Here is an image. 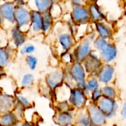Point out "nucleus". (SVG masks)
<instances>
[{
    "instance_id": "f257e3e1",
    "label": "nucleus",
    "mask_w": 126,
    "mask_h": 126,
    "mask_svg": "<svg viewBox=\"0 0 126 126\" xmlns=\"http://www.w3.org/2000/svg\"><path fill=\"white\" fill-rule=\"evenodd\" d=\"M93 48L99 54L104 63L111 64L117 57L118 49L112 41L97 37L93 42Z\"/></svg>"
},
{
    "instance_id": "f03ea898",
    "label": "nucleus",
    "mask_w": 126,
    "mask_h": 126,
    "mask_svg": "<svg viewBox=\"0 0 126 126\" xmlns=\"http://www.w3.org/2000/svg\"><path fill=\"white\" fill-rule=\"evenodd\" d=\"M66 72L73 80L75 87L81 89L86 92V82L88 78V75L83 63L77 61L74 62L69 66Z\"/></svg>"
},
{
    "instance_id": "7ed1b4c3",
    "label": "nucleus",
    "mask_w": 126,
    "mask_h": 126,
    "mask_svg": "<svg viewBox=\"0 0 126 126\" xmlns=\"http://www.w3.org/2000/svg\"><path fill=\"white\" fill-rule=\"evenodd\" d=\"M94 51L93 43L86 37L81 38L73 48L72 54L75 61L83 63Z\"/></svg>"
},
{
    "instance_id": "20e7f679",
    "label": "nucleus",
    "mask_w": 126,
    "mask_h": 126,
    "mask_svg": "<svg viewBox=\"0 0 126 126\" xmlns=\"http://www.w3.org/2000/svg\"><path fill=\"white\" fill-rule=\"evenodd\" d=\"M89 95L83 89L75 87L70 89L69 103L76 110L85 109L88 106Z\"/></svg>"
},
{
    "instance_id": "39448f33",
    "label": "nucleus",
    "mask_w": 126,
    "mask_h": 126,
    "mask_svg": "<svg viewBox=\"0 0 126 126\" xmlns=\"http://www.w3.org/2000/svg\"><path fill=\"white\" fill-rule=\"evenodd\" d=\"M83 64L88 77H97V74L104 65V63L102 61L99 54L94 50Z\"/></svg>"
},
{
    "instance_id": "423d86ee",
    "label": "nucleus",
    "mask_w": 126,
    "mask_h": 126,
    "mask_svg": "<svg viewBox=\"0 0 126 126\" xmlns=\"http://www.w3.org/2000/svg\"><path fill=\"white\" fill-rule=\"evenodd\" d=\"M70 18L72 22L76 25H83L91 22L86 3L82 5L72 6Z\"/></svg>"
},
{
    "instance_id": "0eeeda50",
    "label": "nucleus",
    "mask_w": 126,
    "mask_h": 126,
    "mask_svg": "<svg viewBox=\"0 0 126 126\" xmlns=\"http://www.w3.org/2000/svg\"><path fill=\"white\" fill-rule=\"evenodd\" d=\"M100 110L105 114L107 119H111L116 116L119 109V104L117 100L103 97L96 104Z\"/></svg>"
},
{
    "instance_id": "6e6552de",
    "label": "nucleus",
    "mask_w": 126,
    "mask_h": 126,
    "mask_svg": "<svg viewBox=\"0 0 126 126\" xmlns=\"http://www.w3.org/2000/svg\"><path fill=\"white\" fill-rule=\"evenodd\" d=\"M15 19L17 23V27L22 31L25 32L30 28L31 24V13L21 5L16 7Z\"/></svg>"
},
{
    "instance_id": "1a4fd4ad",
    "label": "nucleus",
    "mask_w": 126,
    "mask_h": 126,
    "mask_svg": "<svg viewBox=\"0 0 126 126\" xmlns=\"http://www.w3.org/2000/svg\"><path fill=\"white\" fill-rule=\"evenodd\" d=\"M92 126H103L107 121V117L100 110L96 104L89 103L86 108Z\"/></svg>"
},
{
    "instance_id": "9d476101",
    "label": "nucleus",
    "mask_w": 126,
    "mask_h": 126,
    "mask_svg": "<svg viewBox=\"0 0 126 126\" xmlns=\"http://www.w3.org/2000/svg\"><path fill=\"white\" fill-rule=\"evenodd\" d=\"M65 72L62 69H56L51 72L46 78L48 87L52 90H55L64 84Z\"/></svg>"
},
{
    "instance_id": "9b49d317",
    "label": "nucleus",
    "mask_w": 126,
    "mask_h": 126,
    "mask_svg": "<svg viewBox=\"0 0 126 126\" xmlns=\"http://www.w3.org/2000/svg\"><path fill=\"white\" fill-rule=\"evenodd\" d=\"M86 5L89 13L90 21L92 24L105 22L106 20V16L101 7L96 1L86 2Z\"/></svg>"
},
{
    "instance_id": "f8f14e48",
    "label": "nucleus",
    "mask_w": 126,
    "mask_h": 126,
    "mask_svg": "<svg viewBox=\"0 0 126 126\" xmlns=\"http://www.w3.org/2000/svg\"><path fill=\"white\" fill-rule=\"evenodd\" d=\"M115 68L112 64L104 63L97 75L99 82L103 85H109L114 80Z\"/></svg>"
},
{
    "instance_id": "ddd939ff",
    "label": "nucleus",
    "mask_w": 126,
    "mask_h": 126,
    "mask_svg": "<svg viewBox=\"0 0 126 126\" xmlns=\"http://www.w3.org/2000/svg\"><path fill=\"white\" fill-rule=\"evenodd\" d=\"M93 24H94V32L97 34V37L111 41L114 37V30L113 28L109 24L106 23L105 21V22L94 23Z\"/></svg>"
},
{
    "instance_id": "4468645a",
    "label": "nucleus",
    "mask_w": 126,
    "mask_h": 126,
    "mask_svg": "<svg viewBox=\"0 0 126 126\" xmlns=\"http://www.w3.org/2000/svg\"><path fill=\"white\" fill-rule=\"evenodd\" d=\"M58 41L60 47L63 50L62 53L69 52L72 48L75 47V39L72 33L69 32H63L59 34Z\"/></svg>"
},
{
    "instance_id": "2eb2a0df",
    "label": "nucleus",
    "mask_w": 126,
    "mask_h": 126,
    "mask_svg": "<svg viewBox=\"0 0 126 126\" xmlns=\"http://www.w3.org/2000/svg\"><path fill=\"white\" fill-rule=\"evenodd\" d=\"M55 122L59 126L75 125V117L72 112H58L55 116Z\"/></svg>"
},
{
    "instance_id": "dca6fc26",
    "label": "nucleus",
    "mask_w": 126,
    "mask_h": 126,
    "mask_svg": "<svg viewBox=\"0 0 126 126\" xmlns=\"http://www.w3.org/2000/svg\"><path fill=\"white\" fill-rule=\"evenodd\" d=\"M16 7L11 2H5L0 6V13L2 19H5L12 24L16 21L15 19Z\"/></svg>"
},
{
    "instance_id": "f3484780",
    "label": "nucleus",
    "mask_w": 126,
    "mask_h": 126,
    "mask_svg": "<svg viewBox=\"0 0 126 126\" xmlns=\"http://www.w3.org/2000/svg\"><path fill=\"white\" fill-rule=\"evenodd\" d=\"M31 26L32 30L35 32L42 31L43 27V18L42 14L37 10L31 12Z\"/></svg>"
},
{
    "instance_id": "a211bd4d",
    "label": "nucleus",
    "mask_w": 126,
    "mask_h": 126,
    "mask_svg": "<svg viewBox=\"0 0 126 126\" xmlns=\"http://www.w3.org/2000/svg\"><path fill=\"white\" fill-rule=\"evenodd\" d=\"M75 126H92L86 109L78 110L75 115Z\"/></svg>"
},
{
    "instance_id": "6ab92c4d",
    "label": "nucleus",
    "mask_w": 126,
    "mask_h": 126,
    "mask_svg": "<svg viewBox=\"0 0 126 126\" xmlns=\"http://www.w3.org/2000/svg\"><path fill=\"white\" fill-rule=\"evenodd\" d=\"M34 3L37 7V11L44 14L50 11L55 2L51 0H37Z\"/></svg>"
},
{
    "instance_id": "aec40b11",
    "label": "nucleus",
    "mask_w": 126,
    "mask_h": 126,
    "mask_svg": "<svg viewBox=\"0 0 126 126\" xmlns=\"http://www.w3.org/2000/svg\"><path fill=\"white\" fill-rule=\"evenodd\" d=\"M14 105V100L9 95H2L0 97V111H9Z\"/></svg>"
},
{
    "instance_id": "412c9836",
    "label": "nucleus",
    "mask_w": 126,
    "mask_h": 126,
    "mask_svg": "<svg viewBox=\"0 0 126 126\" xmlns=\"http://www.w3.org/2000/svg\"><path fill=\"white\" fill-rule=\"evenodd\" d=\"M12 38L16 47H21L25 41V35L17 26L12 30Z\"/></svg>"
},
{
    "instance_id": "4be33fe9",
    "label": "nucleus",
    "mask_w": 126,
    "mask_h": 126,
    "mask_svg": "<svg viewBox=\"0 0 126 126\" xmlns=\"http://www.w3.org/2000/svg\"><path fill=\"white\" fill-rule=\"evenodd\" d=\"M86 92L89 95L90 93L100 89V83L99 82L97 77H88L86 82Z\"/></svg>"
},
{
    "instance_id": "5701e85b",
    "label": "nucleus",
    "mask_w": 126,
    "mask_h": 126,
    "mask_svg": "<svg viewBox=\"0 0 126 126\" xmlns=\"http://www.w3.org/2000/svg\"><path fill=\"white\" fill-rule=\"evenodd\" d=\"M102 93H103V97L110 98V99H114L117 100V89L111 86V84L109 85H103L100 88Z\"/></svg>"
},
{
    "instance_id": "b1692460",
    "label": "nucleus",
    "mask_w": 126,
    "mask_h": 126,
    "mask_svg": "<svg viewBox=\"0 0 126 126\" xmlns=\"http://www.w3.org/2000/svg\"><path fill=\"white\" fill-rule=\"evenodd\" d=\"M17 119L16 116L11 113H5L0 117V125L1 126H14L16 124Z\"/></svg>"
},
{
    "instance_id": "393cba45",
    "label": "nucleus",
    "mask_w": 126,
    "mask_h": 126,
    "mask_svg": "<svg viewBox=\"0 0 126 126\" xmlns=\"http://www.w3.org/2000/svg\"><path fill=\"white\" fill-rule=\"evenodd\" d=\"M42 18H43L42 31L46 32H48L51 29V27H52V26L53 24L54 18L51 15L50 12H48V13L42 14Z\"/></svg>"
},
{
    "instance_id": "a878e982",
    "label": "nucleus",
    "mask_w": 126,
    "mask_h": 126,
    "mask_svg": "<svg viewBox=\"0 0 126 126\" xmlns=\"http://www.w3.org/2000/svg\"><path fill=\"white\" fill-rule=\"evenodd\" d=\"M57 109L58 112H72L75 109L71 106L68 100L65 101H59L57 106Z\"/></svg>"
},
{
    "instance_id": "bb28decb",
    "label": "nucleus",
    "mask_w": 126,
    "mask_h": 126,
    "mask_svg": "<svg viewBox=\"0 0 126 126\" xmlns=\"http://www.w3.org/2000/svg\"><path fill=\"white\" fill-rule=\"evenodd\" d=\"M10 58V54L6 48H0V67L5 66Z\"/></svg>"
},
{
    "instance_id": "cd10ccee",
    "label": "nucleus",
    "mask_w": 126,
    "mask_h": 126,
    "mask_svg": "<svg viewBox=\"0 0 126 126\" xmlns=\"http://www.w3.org/2000/svg\"><path fill=\"white\" fill-rule=\"evenodd\" d=\"M103 97V93H102V91L100 89L90 93L89 94V100H90V102L89 103H92L93 104H97L98 103V101Z\"/></svg>"
},
{
    "instance_id": "c85d7f7f",
    "label": "nucleus",
    "mask_w": 126,
    "mask_h": 126,
    "mask_svg": "<svg viewBox=\"0 0 126 126\" xmlns=\"http://www.w3.org/2000/svg\"><path fill=\"white\" fill-rule=\"evenodd\" d=\"M33 81H34V78L32 75L27 74L23 77L21 80V85L24 87H29L33 84Z\"/></svg>"
},
{
    "instance_id": "c756f323",
    "label": "nucleus",
    "mask_w": 126,
    "mask_h": 126,
    "mask_svg": "<svg viewBox=\"0 0 126 126\" xmlns=\"http://www.w3.org/2000/svg\"><path fill=\"white\" fill-rule=\"evenodd\" d=\"M26 62H27V64L29 66V68L32 70H34L36 68L38 60L35 57H34L32 55H28L26 58Z\"/></svg>"
},
{
    "instance_id": "7c9ffc66",
    "label": "nucleus",
    "mask_w": 126,
    "mask_h": 126,
    "mask_svg": "<svg viewBox=\"0 0 126 126\" xmlns=\"http://www.w3.org/2000/svg\"><path fill=\"white\" fill-rule=\"evenodd\" d=\"M17 100H18V102L20 103V105L23 107H28L30 105V101L23 96H18Z\"/></svg>"
},
{
    "instance_id": "2f4dec72",
    "label": "nucleus",
    "mask_w": 126,
    "mask_h": 126,
    "mask_svg": "<svg viewBox=\"0 0 126 126\" xmlns=\"http://www.w3.org/2000/svg\"><path fill=\"white\" fill-rule=\"evenodd\" d=\"M35 51V47L32 44H27L21 49V54H31Z\"/></svg>"
},
{
    "instance_id": "473e14b6",
    "label": "nucleus",
    "mask_w": 126,
    "mask_h": 126,
    "mask_svg": "<svg viewBox=\"0 0 126 126\" xmlns=\"http://www.w3.org/2000/svg\"><path fill=\"white\" fill-rule=\"evenodd\" d=\"M120 114L123 119H126V100L123 103L122 105L121 111H120Z\"/></svg>"
},
{
    "instance_id": "72a5a7b5",
    "label": "nucleus",
    "mask_w": 126,
    "mask_h": 126,
    "mask_svg": "<svg viewBox=\"0 0 126 126\" xmlns=\"http://www.w3.org/2000/svg\"><path fill=\"white\" fill-rule=\"evenodd\" d=\"M86 3V1H80V0H74L71 1L72 6H78V5H82V4H85Z\"/></svg>"
},
{
    "instance_id": "f704fd0d",
    "label": "nucleus",
    "mask_w": 126,
    "mask_h": 126,
    "mask_svg": "<svg viewBox=\"0 0 126 126\" xmlns=\"http://www.w3.org/2000/svg\"><path fill=\"white\" fill-rule=\"evenodd\" d=\"M21 126H33V125H32V124H29V123H24V124H22Z\"/></svg>"
},
{
    "instance_id": "c9c22d12",
    "label": "nucleus",
    "mask_w": 126,
    "mask_h": 126,
    "mask_svg": "<svg viewBox=\"0 0 126 126\" xmlns=\"http://www.w3.org/2000/svg\"><path fill=\"white\" fill-rule=\"evenodd\" d=\"M2 20H3V19H2V18H1V13H0V24L2 23Z\"/></svg>"
},
{
    "instance_id": "e433bc0d",
    "label": "nucleus",
    "mask_w": 126,
    "mask_h": 126,
    "mask_svg": "<svg viewBox=\"0 0 126 126\" xmlns=\"http://www.w3.org/2000/svg\"><path fill=\"white\" fill-rule=\"evenodd\" d=\"M124 6H125V7H126V1H124Z\"/></svg>"
}]
</instances>
